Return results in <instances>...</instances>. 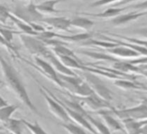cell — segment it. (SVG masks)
I'll return each instance as SVG.
<instances>
[{
  "mask_svg": "<svg viewBox=\"0 0 147 134\" xmlns=\"http://www.w3.org/2000/svg\"><path fill=\"white\" fill-rule=\"evenodd\" d=\"M0 69L3 74L4 83L6 87L16 96L30 111H32L35 114H40L37 110L36 106L33 104L31 101L28 92L25 88V85L22 82L18 72L15 70V68L12 66L10 62H8L1 54H0Z\"/></svg>",
  "mask_w": 147,
  "mask_h": 134,
  "instance_id": "1",
  "label": "cell"
},
{
  "mask_svg": "<svg viewBox=\"0 0 147 134\" xmlns=\"http://www.w3.org/2000/svg\"><path fill=\"white\" fill-rule=\"evenodd\" d=\"M82 77L84 81L89 85V87L92 89L94 94H96L98 97L107 102L112 99V92L97 75L89 71H84L82 73Z\"/></svg>",
  "mask_w": 147,
  "mask_h": 134,
  "instance_id": "2",
  "label": "cell"
},
{
  "mask_svg": "<svg viewBox=\"0 0 147 134\" xmlns=\"http://www.w3.org/2000/svg\"><path fill=\"white\" fill-rule=\"evenodd\" d=\"M110 113L115 114L121 120L130 119V120L141 121L147 119V106H145L143 103H141V104L137 105L135 107H132V108L121 109V110H115L113 108L110 110Z\"/></svg>",
  "mask_w": 147,
  "mask_h": 134,
  "instance_id": "3",
  "label": "cell"
},
{
  "mask_svg": "<svg viewBox=\"0 0 147 134\" xmlns=\"http://www.w3.org/2000/svg\"><path fill=\"white\" fill-rule=\"evenodd\" d=\"M19 38L28 52L34 56L42 57L43 54L48 50V47L44 44V42L38 38H34L32 36L22 33H19Z\"/></svg>",
  "mask_w": 147,
  "mask_h": 134,
  "instance_id": "4",
  "label": "cell"
},
{
  "mask_svg": "<svg viewBox=\"0 0 147 134\" xmlns=\"http://www.w3.org/2000/svg\"><path fill=\"white\" fill-rule=\"evenodd\" d=\"M34 61H35V65L31 64L32 66H34L39 72H40V73H42L46 78L50 79L53 83L57 84L59 87L63 88V83H62V81L60 80L58 73L55 71L54 68L51 66V65L49 64L46 60H44V59L41 58V57L34 56Z\"/></svg>",
  "mask_w": 147,
  "mask_h": 134,
  "instance_id": "5",
  "label": "cell"
},
{
  "mask_svg": "<svg viewBox=\"0 0 147 134\" xmlns=\"http://www.w3.org/2000/svg\"><path fill=\"white\" fill-rule=\"evenodd\" d=\"M39 91H40V93L42 94L43 98H44L45 101H46L47 105H48L49 111H50L57 119H59L62 123L69 122V118H68L67 113H66V111L64 110V108L62 107V105L60 104L58 101H56L54 98L51 97L49 94H47L40 85H39Z\"/></svg>",
  "mask_w": 147,
  "mask_h": 134,
  "instance_id": "6",
  "label": "cell"
},
{
  "mask_svg": "<svg viewBox=\"0 0 147 134\" xmlns=\"http://www.w3.org/2000/svg\"><path fill=\"white\" fill-rule=\"evenodd\" d=\"M79 102V104L83 107L84 110L87 112V110L90 111H98L103 110V109H112L113 107L109 104V102L101 99L100 97L93 93L92 95L87 96L84 98H79V100H77Z\"/></svg>",
  "mask_w": 147,
  "mask_h": 134,
  "instance_id": "7",
  "label": "cell"
},
{
  "mask_svg": "<svg viewBox=\"0 0 147 134\" xmlns=\"http://www.w3.org/2000/svg\"><path fill=\"white\" fill-rule=\"evenodd\" d=\"M41 58H43L44 60H46L47 62H48L49 64L51 65V66L54 68L55 71H56L58 74H60V75L76 76V74L74 73V72L72 71L71 69L65 67L61 62H60V60H59L58 58H57L56 55H55L54 53H53L49 48H48V50H47L46 52L43 54V56L41 57Z\"/></svg>",
  "mask_w": 147,
  "mask_h": 134,
  "instance_id": "8",
  "label": "cell"
},
{
  "mask_svg": "<svg viewBox=\"0 0 147 134\" xmlns=\"http://www.w3.org/2000/svg\"><path fill=\"white\" fill-rule=\"evenodd\" d=\"M41 22L45 23L46 25L54 28V29L60 30V31H69L70 27V19L66 17H49L42 18Z\"/></svg>",
  "mask_w": 147,
  "mask_h": 134,
  "instance_id": "9",
  "label": "cell"
},
{
  "mask_svg": "<svg viewBox=\"0 0 147 134\" xmlns=\"http://www.w3.org/2000/svg\"><path fill=\"white\" fill-rule=\"evenodd\" d=\"M110 110H109V109H103V110H100L96 113L102 117L104 122L106 123L107 128H108L109 130L111 129V130H114V131H123L122 123H120L116 118H114V117L112 116V114L110 113Z\"/></svg>",
  "mask_w": 147,
  "mask_h": 134,
  "instance_id": "10",
  "label": "cell"
},
{
  "mask_svg": "<svg viewBox=\"0 0 147 134\" xmlns=\"http://www.w3.org/2000/svg\"><path fill=\"white\" fill-rule=\"evenodd\" d=\"M147 15V11L144 12H129V13L123 14V15H118L116 17H114L113 19H111V22L114 25H122V24L128 23L130 21H133L138 18L142 17V16Z\"/></svg>",
  "mask_w": 147,
  "mask_h": 134,
  "instance_id": "11",
  "label": "cell"
},
{
  "mask_svg": "<svg viewBox=\"0 0 147 134\" xmlns=\"http://www.w3.org/2000/svg\"><path fill=\"white\" fill-rule=\"evenodd\" d=\"M108 54L114 55V56L122 57V58H133V57H138L139 54L137 52H135L132 49L128 48V47L122 46V45H117V46L113 47V48L107 49Z\"/></svg>",
  "mask_w": 147,
  "mask_h": 134,
  "instance_id": "12",
  "label": "cell"
},
{
  "mask_svg": "<svg viewBox=\"0 0 147 134\" xmlns=\"http://www.w3.org/2000/svg\"><path fill=\"white\" fill-rule=\"evenodd\" d=\"M61 1H63V0H46V1H43L39 4H35V7L41 14H57L60 11L55 9V5Z\"/></svg>",
  "mask_w": 147,
  "mask_h": 134,
  "instance_id": "13",
  "label": "cell"
},
{
  "mask_svg": "<svg viewBox=\"0 0 147 134\" xmlns=\"http://www.w3.org/2000/svg\"><path fill=\"white\" fill-rule=\"evenodd\" d=\"M24 9H25V14L26 17H27V20L29 22L30 26L32 23H38V22H41L42 20V14L39 13L38 10L35 7V4L33 3V1H30V3L28 4L27 6H24Z\"/></svg>",
  "mask_w": 147,
  "mask_h": 134,
  "instance_id": "14",
  "label": "cell"
},
{
  "mask_svg": "<svg viewBox=\"0 0 147 134\" xmlns=\"http://www.w3.org/2000/svg\"><path fill=\"white\" fill-rule=\"evenodd\" d=\"M2 127L7 130V132L11 134H23L22 133V129H23L24 125L21 119H13L10 118L8 121L2 124Z\"/></svg>",
  "mask_w": 147,
  "mask_h": 134,
  "instance_id": "15",
  "label": "cell"
},
{
  "mask_svg": "<svg viewBox=\"0 0 147 134\" xmlns=\"http://www.w3.org/2000/svg\"><path fill=\"white\" fill-rule=\"evenodd\" d=\"M93 25H94V22L92 20L88 19L86 17H82V16L77 15L70 19V26L80 28V29L83 30H89L91 27H93Z\"/></svg>",
  "mask_w": 147,
  "mask_h": 134,
  "instance_id": "16",
  "label": "cell"
},
{
  "mask_svg": "<svg viewBox=\"0 0 147 134\" xmlns=\"http://www.w3.org/2000/svg\"><path fill=\"white\" fill-rule=\"evenodd\" d=\"M91 37H92V35L90 33L84 32V33L74 34V35H61L58 33H55L54 38H58L65 41H70V42H84V41L91 39Z\"/></svg>",
  "mask_w": 147,
  "mask_h": 134,
  "instance_id": "17",
  "label": "cell"
},
{
  "mask_svg": "<svg viewBox=\"0 0 147 134\" xmlns=\"http://www.w3.org/2000/svg\"><path fill=\"white\" fill-rule=\"evenodd\" d=\"M19 108V105L15 104H7L6 106L0 108V122L3 124L6 121L11 118L12 114Z\"/></svg>",
  "mask_w": 147,
  "mask_h": 134,
  "instance_id": "18",
  "label": "cell"
},
{
  "mask_svg": "<svg viewBox=\"0 0 147 134\" xmlns=\"http://www.w3.org/2000/svg\"><path fill=\"white\" fill-rule=\"evenodd\" d=\"M82 54L86 55V56L90 57L93 59H98V60H106V61H111V62L116 63L118 62V59L116 57L110 56L109 54H105V53H101V52H95V51H80Z\"/></svg>",
  "mask_w": 147,
  "mask_h": 134,
  "instance_id": "19",
  "label": "cell"
},
{
  "mask_svg": "<svg viewBox=\"0 0 147 134\" xmlns=\"http://www.w3.org/2000/svg\"><path fill=\"white\" fill-rule=\"evenodd\" d=\"M122 126H123V131H125L127 134H138L140 130V127L138 125V122L135 120H122Z\"/></svg>",
  "mask_w": 147,
  "mask_h": 134,
  "instance_id": "20",
  "label": "cell"
},
{
  "mask_svg": "<svg viewBox=\"0 0 147 134\" xmlns=\"http://www.w3.org/2000/svg\"><path fill=\"white\" fill-rule=\"evenodd\" d=\"M86 119H87L88 122L91 124V126L94 127V130L96 131V132H98L100 134H111L110 130L107 128V126L103 122H101V121L97 120V119H95V118H92L90 115H89Z\"/></svg>",
  "mask_w": 147,
  "mask_h": 134,
  "instance_id": "21",
  "label": "cell"
},
{
  "mask_svg": "<svg viewBox=\"0 0 147 134\" xmlns=\"http://www.w3.org/2000/svg\"><path fill=\"white\" fill-rule=\"evenodd\" d=\"M115 85L118 87L122 88V89H146L145 86L137 84L135 82L129 81V80H124V79H118L115 81Z\"/></svg>",
  "mask_w": 147,
  "mask_h": 134,
  "instance_id": "22",
  "label": "cell"
},
{
  "mask_svg": "<svg viewBox=\"0 0 147 134\" xmlns=\"http://www.w3.org/2000/svg\"><path fill=\"white\" fill-rule=\"evenodd\" d=\"M122 10H124V8H108L105 11H103L102 13H98V14H86L89 16H93V17H101V18H109V17H116L121 13Z\"/></svg>",
  "mask_w": 147,
  "mask_h": 134,
  "instance_id": "23",
  "label": "cell"
},
{
  "mask_svg": "<svg viewBox=\"0 0 147 134\" xmlns=\"http://www.w3.org/2000/svg\"><path fill=\"white\" fill-rule=\"evenodd\" d=\"M114 68L120 70L121 72H140V69L138 67L134 66L130 62H124V61H118V62L114 63Z\"/></svg>",
  "mask_w": 147,
  "mask_h": 134,
  "instance_id": "24",
  "label": "cell"
},
{
  "mask_svg": "<svg viewBox=\"0 0 147 134\" xmlns=\"http://www.w3.org/2000/svg\"><path fill=\"white\" fill-rule=\"evenodd\" d=\"M21 120H22V122H23L24 127H26L31 132V134H48L37 122L31 123V122H28L27 120H24V119H21Z\"/></svg>",
  "mask_w": 147,
  "mask_h": 134,
  "instance_id": "25",
  "label": "cell"
},
{
  "mask_svg": "<svg viewBox=\"0 0 147 134\" xmlns=\"http://www.w3.org/2000/svg\"><path fill=\"white\" fill-rule=\"evenodd\" d=\"M61 126L65 129L69 134H88L86 130L82 127L78 126V125L74 124V123H62Z\"/></svg>",
  "mask_w": 147,
  "mask_h": 134,
  "instance_id": "26",
  "label": "cell"
},
{
  "mask_svg": "<svg viewBox=\"0 0 147 134\" xmlns=\"http://www.w3.org/2000/svg\"><path fill=\"white\" fill-rule=\"evenodd\" d=\"M15 32H13L12 30H10L9 28H6V26L1 25L0 24V35L2 36V38L8 43V44L12 45V40H13V34Z\"/></svg>",
  "mask_w": 147,
  "mask_h": 134,
  "instance_id": "27",
  "label": "cell"
},
{
  "mask_svg": "<svg viewBox=\"0 0 147 134\" xmlns=\"http://www.w3.org/2000/svg\"><path fill=\"white\" fill-rule=\"evenodd\" d=\"M10 12L4 5H0V24L6 25L7 21L9 20Z\"/></svg>",
  "mask_w": 147,
  "mask_h": 134,
  "instance_id": "28",
  "label": "cell"
},
{
  "mask_svg": "<svg viewBox=\"0 0 147 134\" xmlns=\"http://www.w3.org/2000/svg\"><path fill=\"white\" fill-rule=\"evenodd\" d=\"M121 38L123 40H125L126 42L129 41V42L133 43V44L139 45V46H142L147 49V40H141V39H136V38H128V37H121Z\"/></svg>",
  "mask_w": 147,
  "mask_h": 134,
  "instance_id": "29",
  "label": "cell"
},
{
  "mask_svg": "<svg viewBox=\"0 0 147 134\" xmlns=\"http://www.w3.org/2000/svg\"><path fill=\"white\" fill-rule=\"evenodd\" d=\"M117 1H122V0H98V1H95L94 3L91 4V7H98V6H103L106 5V4H111L114 3Z\"/></svg>",
  "mask_w": 147,
  "mask_h": 134,
  "instance_id": "30",
  "label": "cell"
},
{
  "mask_svg": "<svg viewBox=\"0 0 147 134\" xmlns=\"http://www.w3.org/2000/svg\"><path fill=\"white\" fill-rule=\"evenodd\" d=\"M134 34L138 35V36H142L147 40V27H143V28H140V29L137 30H134L133 31Z\"/></svg>",
  "mask_w": 147,
  "mask_h": 134,
  "instance_id": "31",
  "label": "cell"
},
{
  "mask_svg": "<svg viewBox=\"0 0 147 134\" xmlns=\"http://www.w3.org/2000/svg\"><path fill=\"white\" fill-rule=\"evenodd\" d=\"M131 8H134V9H141V10H147V0L144 2H141V3L135 4V5H131L130 6Z\"/></svg>",
  "mask_w": 147,
  "mask_h": 134,
  "instance_id": "32",
  "label": "cell"
},
{
  "mask_svg": "<svg viewBox=\"0 0 147 134\" xmlns=\"http://www.w3.org/2000/svg\"><path fill=\"white\" fill-rule=\"evenodd\" d=\"M6 105H7V101H6L3 97H2L1 95H0V108H2V107L6 106Z\"/></svg>",
  "mask_w": 147,
  "mask_h": 134,
  "instance_id": "33",
  "label": "cell"
},
{
  "mask_svg": "<svg viewBox=\"0 0 147 134\" xmlns=\"http://www.w3.org/2000/svg\"><path fill=\"white\" fill-rule=\"evenodd\" d=\"M138 134H147V124L143 125V126L140 128L139 133H138Z\"/></svg>",
  "mask_w": 147,
  "mask_h": 134,
  "instance_id": "34",
  "label": "cell"
},
{
  "mask_svg": "<svg viewBox=\"0 0 147 134\" xmlns=\"http://www.w3.org/2000/svg\"><path fill=\"white\" fill-rule=\"evenodd\" d=\"M132 1H136V0H122V1H120L118 4H125V3H129V2H132Z\"/></svg>",
  "mask_w": 147,
  "mask_h": 134,
  "instance_id": "35",
  "label": "cell"
},
{
  "mask_svg": "<svg viewBox=\"0 0 147 134\" xmlns=\"http://www.w3.org/2000/svg\"><path fill=\"white\" fill-rule=\"evenodd\" d=\"M142 103H143L145 106H147V98H143V101H142Z\"/></svg>",
  "mask_w": 147,
  "mask_h": 134,
  "instance_id": "36",
  "label": "cell"
},
{
  "mask_svg": "<svg viewBox=\"0 0 147 134\" xmlns=\"http://www.w3.org/2000/svg\"><path fill=\"white\" fill-rule=\"evenodd\" d=\"M0 134H11V133L7 132V131H6V132H4V131H1V132H0Z\"/></svg>",
  "mask_w": 147,
  "mask_h": 134,
  "instance_id": "37",
  "label": "cell"
},
{
  "mask_svg": "<svg viewBox=\"0 0 147 134\" xmlns=\"http://www.w3.org/2000/svg\"><path fill=\"white\" fill-rule=\"evenodd\" d=\"M3 127H2V126H0V132H1V131H3Z\"/></svg>",
  "mask_w": 147,
  "mask_h": 134,
  "instance_id": "38",
  "label": "cell"
},
{
  "mask_svg": "<svg viewBox=\"0 0 147 134\" xmlns=\"http://www.w3.org/2000/svg\"><path fill=\"white\" fill-rule=\"evenodd\" d=\"M29 1H33V0H29Z\"/></svg>",
  "mask_w": 147,
  "mask_h": 134,
  "instance_id": "39",
  "label": "cell"
}]
</instances>
